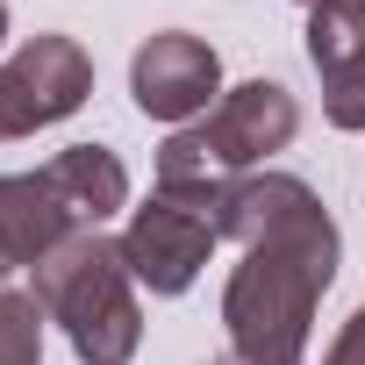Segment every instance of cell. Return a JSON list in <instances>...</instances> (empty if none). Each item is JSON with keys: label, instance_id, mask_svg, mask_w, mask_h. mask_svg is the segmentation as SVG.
<instances>
[{"label": "cell", "instance_id": "obj_1", "mask_svg": "<svg viewBox=\"0 0 365 365\" xmlns=\"http://www.w3.org/2000/svg\"><path fill=\"white\" fill-rule=\"evenodd\" d=\"M208 222H215V237H230L244 251V265L222 287L230 351L251 365H301L315 308H322V294L336 279V251H344L329 208L294 172H244L222 187Z\"/></svg>", "mask_w": 365, "mask_h": 365}, {"label": "cell", "instance_id": "obj_2", "mask_svg": "<svg viewBox=\"0 0 365 365\" xmlns=\"http://www.w3.org/2000/svg\"><path fill=\"white\" fill-rule=\"evenodd\" d=\"M294 129H301V101L279 79H244L201 122L165 136V150H158V194H172V201H187V208L208 215L230 179L265 172V158L287 150Z\"/></svg>", "mask_w": 365, "mask_h": 365}, {"label": "cell", "instance_id": "obj_3", "mask_svg": "<svg viewBox=\"0 0 365 365\" xmlns=\"http://www.w3.org/2000/svg\"><path fill=\"white\" fill-rule=\"evenodd\" d=\"M36 272V301L51 322H65L79 365H129L143 344V308H136V272L122 258V237L72 230Z\"/></svg>", "mask_w": 365, "mask_h": 365}, {"label": "cell", "instance_id": "obj_4", "mask_svg": "<svg viewBox=\"0 0 365 365\" xmlns=\"http://www.w3.org/2000/svg\"><path fill=\"white\" fill-rule=\"evenodd\" d=\"M215 93H222V58L194 29H158L150 43H136V58H129V101L150 122L187 129V122L208 115Z\"/></svg>", "mask_w": 365, "mask_h": 365}, {"label": "cell", "instance_id": "obj_5", "mask_svg": "<svg viewBox=\"0 0 365 365\" xmlns=\"http://www.w3.org/2000/svg\"><path fill=\"white\" fill-rule=\"evenodd\" d=\"M215 244H222L215 222L172 194H150L143 208H129V230H122V258H129L136 287H150V294H187Z\"/></svg>", "mask_w": 365, "mask_h": 365}, {"label": "cell", "instance_id": "obj_6", "mask_svg": "<svg viewBox=\"0 0 365 365\" xmlns=\"http://www.w3.org/2000/svg\"><path fill=\"white\" fill-rule=\"evenodd\" d=\"M72 230L79 222H72V208L58 201V187L43 172H8L0 179V272L43 265Z\"/></svg>", "mask_w": 365, "mask_h": 365}, {"label": "cell", "instance_id": "obj_7", "mask_svg": "<svg viewBox=\"0 0 365 365\" xmlns=\"http://www.w3.org/2000/svg\"><path fill=\"white\" fill-rule=\"evenodd\" d=\"M8 72L22 79V93H29V108H36V122H43V129H51V122H65V115H79V108H86V93H93V58H86L72 36H58V29L29 36V43L8 58Z\"/></svg>", "mask_w": 365, "mask_h": 365}, {"label": "cell", "instance_id": "obj_8", "mask_svg": "<svg viewBox=\"0 0 365 365\" xmlns=\"http://www.w3.org/2000/svg\"><path fill=\"white\" fill-rule=\"evenodd\" d=\"M43 179L58 187V201L72 208L79 230H101L108 215L129 208V165H122L108 143H72V150H58V158L43 165Z\"/></svg>", "mask_w": 365, "mask_h": 365}, {"label": "cell", "instance_id": "obj_9", "mask_svg": "<svg viewBox=\"0 0 365 365\" xmlns=\"http://www.w3.org/2000/svg\"><path fill=\"white\" fill-rule=\"evenodd\" d=\"M351 58H365V0H329L308 15V65L336 72Z\"/></svg>", "mask_w": 365, "mask_h": 365}, {"label": "cell", "instance_id": "obj_10", "mask_svg": "<svg viewBox=\"0 0 365 365\" xmlns=\"http://www.w3.org/2000/svg\"><path fill=\"white\" fill-rule=\"evenodd\" d=\"M0 365H43V301L0 287Z\"/></svg>", "mask_w": 365, "mask_h": 365}, {"label": "cell", "instance_id": "obj_11", "mask_svg": "<svg viewBox=\"0 0 365 365\" xmlns=\"http://www.w3.org/2000/svg\"><path fill=\"white\" fill-rule=\"evenodd\" d=\"M322 115L329 129H365V58L322 72Z\"/></svg>", "mask_w": 365, "mask_h": 365}, {"label": "cell", "instance_id": "obj_12", "mask_svg": "<svg viewBox=\"0 0 365 365\" xmlns=\"http://www.w3.org/2000/svg\"><path fill=\"white\" fill-rule=\"evenodd\" d=\"M322 365H365V308L336 329V344H329V358H322Z\"/></svg>", "mask_w": 365, "mask_h": 365}, {"label": "cell", "instance_id": "obj_13", "mask_svg": "<svg viewBox=\"0 0 365 365\" xmlns=\"http://www.w3.org/2000/svg\"><path fill=\"white\" fill-rule=\"evenodd\" d=\"M208 365H251V358H237V351H222V358H208Z\"/></svg>", "mask_w": 365, "mask_h": 365}, {"label": "cell", "instance_id": "obj_14", "mask_svg": "<svg viewBox=\"0 0 365 365\" xmlns=\"http://www.w3.org/2000/svg\"><path fill=\"white\" fill-rule=\"evenodd\" d=\"M0 43H8V0H0Z\"/></svg>", "mask_w": 365, "mask_h": 365}, {"label": "cell", "instance_id": "obj_15", "mask_svg": "<svg viewBox=\"0 0 365 365\" xmlns=\"http://www.w3.org/2000/svg\"><path fill=\"white\" fill-rule=\"evenodd\" d=\"M301 8H308V15H315V8H329V0H301Z\"/></svg>", "mask_w": 365, "mask_h": 365}]
</instances>
